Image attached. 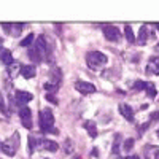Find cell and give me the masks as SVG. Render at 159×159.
Listing matches in <instances>:
<instances>
[{
  "mask_svg": "<svg viewBox=\"0 0 159 159\" xmlns=\"http://www.w3.org/2000/svg\"><path fill=\"white\" fill-rule=\"evenodd\" d=\"M126 159H140L139 156H129V157H126Z\"/></svg>",
  "mask_w": 159,
  "mask_h": 159,
  "instance_id": "cell-30",
  "label": "cell"
},
{
  "mask_svg": "<svg viewBox=\"0 0 159 159\" xmlns=\"http://www.w3.org/2000/svg\"><path fill=\"white\" fill-rule=\"evenodd\" d=\"M118 110H119V113H121V116H124L126 121H129V123L134 121V110L130 108V105H127V103H119Z\"/></svg>",
  "mask_w": 159,
  "mask_h": 159,
  "instance_id": "cell-8",
  "label": "cell"
},
{
  "mask_svg": "<svg viewBox=\"0 0 159 159\" xmlns=\"http://www.w3.org/2000/svg\"><path fill=\"white\" fill-rule=\"evenodd\" d=\"M154 51H156V52H159V43H157V45L154 46Z\"/></svg>",
  "mask_w": 159,
  "mask_h": 159,
  "instance_id": "cell-32",
  "label": "cell"
},
{
  "mask_svg": "<svg viewBox=\"0 0 159 159\" xmlns=\"http://www.w3.org/2000/svg\"><path fill=\"white\" fill-rule=\"evenodd\" d=\"M75 159H81V157H80V156H76V157H75Z\"/></svg>",
  "mask_w": 159,
  "mask_h": 159,
  "instance_id": "cell-35",
  "label": "cell"
},
{
  "mask_svg": "<svg viewBox=\"0 0 159 159\" xmlns=\"http://www.w3.org/2000/svg\"><path fill=\"white\" fill-rule=\"evenodd\" d=\"M145 91H147V96H148L150 99H154V97H156V94H157L154 83H147V86H145Z\"/></svg>",
  "mask_w": 159,
  "mask_h": 159,
  "instance_id": "cell-19",
  "label": "cell"
},
{
  "mask_svg": "<svg viewBox=\"0 0 159 159\" xmlns=\"http://www.w3.org/2000/svg\"><path fill=\"white\" fill-rule=\"evenodd\" d=\"M156 134H157V137H159V130H157V132H156Z\"/></svg>",
  "mask_w": 159,
  "mask_h": 159,
  "instance_id": "cell-36",
  "label": "cell"
},
{
  "mask_svg": "<svg viewBox=\"0 0 159 159\" xmlns=\"http://www.w3.org/2000/svg\"><path fill=\"white\" fill-rule=\"evenodd\" d=\"M124 35H126L127 42H129L130 45L137 43V38H135V35H134V30H132V27H130V25H124Z\"/></svg>",
  "mask_w": 159,
  "mask_h": 159,
  "instance_id": "cell-18",
  "label": "cell"
},
{
  "mask_svg": "<svg viewBox=\"0 0 159 159\" xmlns=\"http://www.w3.org/2000/svg\"><path fill=\"white\" fill-rule=\"evenodd\" d=\"M108 62L107 56L100 51H89L86 54V64L91 70H99L100 67H103Z\"/></svg>",
  "mask_w": 159,
  "mask_h": 159,
  "instance_id": "cell-2",
  "label": "cell"
},
{
  "mask_svg": "<svg viewBox=\"0 0 159 159\" xmlns=\"http://www.w3.org/2000/svg\"><path fill=\"white\" fill-rule=\"evenodd\" d=\"M0 111L7 113V108H5V100H3V97H2V92H0Z\"/></svg>",
  "mask_w": 159,
  "mask_h": 159,
  "instance_id": "cell-28",
  "label": "cell"
},
{
  "mask_svg": "<svg viewBox=\"0 0 159 159\" xmlns=\"http://www.w3.org/2000/svg\"><path fill=\"white\" fill-rule=\"evenodd\" d=\"M45 97H46V99H48L49 102H52V103H57V99H56L54 96H52V94H46Z\"/></svg>",
  "mask_w": 159,
  "mask_h": 159,
  "instance_id": "cell-29",
  "label": "cell"
},
{
  "mask_svg": "<svg viewBox=\"0 0 159 159\" xmlns=\"http://www.w3.org/2000/svg\"><path fill=\"white\" fill-rule=\"evenodd\" d=\"M32 99H34V96L30 94V92H27V91H16V100H18V103L25 105L27 102H30Z\"/></svg>",
  "mask_w": 159,
  "mask_h": 159,
  "instance_id": "cell-13",
  "label": "cell"
},
{
  "mask_svg": "<svg viewBox=\"0 0 159 159\" xmlns=\"http://www.w3.org/2000/svg\"><path fill=\"white\" fill-rule=\"evenodd\" d=\"M61 80H62V72H61V69H57V67L51 69V81H49V83L59 86V84H61Z\"/></svg>",
  "mask_w": 159,
  "mask_h": 159,
  "instance_id": "cell-16",
  "label": "cell"
},
{
  "mask_svg": "<svg viewBox=\"0 0 159 159\" xmlns=\"http://www.w3.org/2000/svg\"><path fill=\"white\" fill-rule=\"evenodd\" d=\"M119 142H121V137L116 135L115 137V145H113V154L115 156H118V153H119Z\"/></svg>",
  "mask_w": 159,
  "mask_h": 159,
  "instance_id": "cell-24",
  "label": "cell"
},
{
  "mask_svg": "<svg viewBox=\"0 0 159 159\" xmlns=\"http://www.w3.org/2000/svg\"><path fill=\"white\" fill-rule=\"evenodd\" d=\"M84 129L88 130V134L92 137V139H96L97 137V127H96V123L94 121H84Z\"/></svg>",
  "mask_w": 159,
  "mask_h": 159,
  "instance_id": "cell-17",
  "label": "cell"
},
{
  "mask_svg": "<svg viewBox=\"0 0 159 159\" xmlns=\"http://www.w3.org/2000/svg\"><path fill=\"white\" fill-rule=\"evenodd\" d=\"M19 73H21L24 78L30 80V78H34V76H35L37 69L34 67V65H21V70H19Z\"/></svg>",
  "mask_w": 159,
  "mask_h": 159,
  "instance_id": "cell-14",
  "label": "cell"
},
{
  "mask_svg": "<svg viewBox=\"0 0 159 159\" xmlns=\"http://www.w3.org/2000/svg\"><path fill=\"white\" fill-rule=\"evenodd\" d=\"M19 70H21V65H18V64H11V65H8V73H11V76H15L16 72H19Z\"/></svg>",
  "mask_w": 159,
  "mask_h": 159,
  "instance_id": "cell-23",
  "label": "cell"
},
{
  "mask_svg": "<svg viewBox=\"0 0 159 159\" xmlns=\"http://www.w3.org/2000/svg\"><path fill=\"white\" fill-rule=\"evenodd\" d=\"M134 139H127L124 143H123V148H124V151H130L132 148H134Z\"/></svg>",
  "mask_w": 159,
  "mask_h": 159,
  "instance_id": "cell-22",
  "label": "cell"
},
{
  "mask_svg": "<svg viewBox=\"0 0 159 159\" xmlns=\"http://www.w3.org/2000/svg\"><path fill=\"white\" fill-rule=\"evenodd\" d=\"M0 64L3 65H11L13 64V56L10 49H2L0 51Z\"/></svg>",
  "mask_w": 159,
  "mask_h": 159,
  "instance_id": "cell-15",
  "label": "cell"
},
{
  "mask_svg": "<svg viewBox=\"0 0 159 159\" xmlns=\"http://www.w3.org/2000/svg\"><path fill=\"white\" fill-rule=\"evenodd\" d=\"M145 86H147V83H145V81H140V80H137L132 88H134L135 91H145Z\"/></svg>",
  "mask_w": 159,
  "mask_h": 159,
  "instance_id": "cell-25",
  "label": "cell"
},
{
  "mask_svg": "<svg viewBox=\"0 0 159 159\" xmlns=\"http://www.w3.org/2000/svg\"><path fill=\"white\" fill-rule=\"evenodd\" d=\"M154 27H156V29H157V32H159V22H156V24H154Z\"/></svg>",
  "mask_w": 159,
  "mask_h": 159,
  "instance_id": "cell-33",
  "label": "cell"
},
{
  "mask_svg": "<svg viewBox=\"0 0 159 159\" xmlns=\"http://www.w3.org/2000/svg\"><path fill=\"white\" fill-rule=\"evenodd\" d=\"M72 140L70 139H67V140H65V153H67V154H70V153H73V148H72Z\"/></svg>",
  "mask_w": 159,
  "mask_h": 159,
  "instance_id": "cell-26",
  "label": "cell"
},
{
  "mask_svg": "<svg viewBox=\"0 0 159 159\" xmlns=\"http://www.w3.org/2000/svg\"><path fill=\"white\" fill-rule=\"evenodd\" d=\"M103 35H105V38L108 40V42H119L121 40V30H119L116 25H103Z\"/></svg>",
  "mask_w": 159,
  "mask_h": 159,
  "instance_id": "cell-5",
  "label": "cell"
},
{
  "mask_svg": "<svg viewBox=\"0 0 159 159\" xmlns=\"http://www.w3.org/2000/svg\"><path fill=\"white\" fill-rule=\"evenodd\" d=\"M34 38H35V37H34V34H29L25 38H22V42H21L19 45H21V46H29V45L34 42Z\"/></svg>",
  "mask_w": 159,
  "mask_h": 159,
  "instance_id": "cell-21",
  "label": "cell"
},
{
  "mask_svg": "<svg viewBox=\"0 0 159 159\" xmlns=\"http://www.w3.org/2000/svg\"><path fill=\"white\" fill-rule=\"evenodd\" d=\"M2 43H3V40H2V38H0V46H2Z\"/></svg>",
  "mask_w": 159,
  "mask_h": 159,
  "instance_id": "cell-34",
  "label": "cell"
},
{
  "mask_svg": "<svg viewBox=\"0 0 159 159\" xmlns=\"http://www.w3.org/2000/svg\"><path fill=\"white\" fill-rule=\"evenodd\" d=\"M43 88H45V91L48 92V94H56L57 89H59V86H57V84H52V83H49V81H48V83H45V86H43Z\"/></svg>",
  "mask_w": 159,
  "mask_h": 159,
  "instance_id": "cell-20",
  "label": "cell"
},
{
  "mask_svg": "<svg viewBox=\"0 0 159 159\" xmlns=\"http://www.w3.org/2000/svg\"><path fill=\"white\" fill-rule=\"evenodd\" d=\"M29 148H30V153H34V150L37 148V140H34V137H29Z\"/></svg>",
  "mask_w": 159,
  "mask_h": 159,
  "instance_id": "cell-27",
  "label": "cell"
},
{
  "mask_svg": "<svg viewBox=\"0 0 159 159\" xmlns=\"http://www.w3.org/2000/svg\"><path fill=\"white\" fill-rule=\"evenodd\" d=\"M46 56H48V46H46V42H45V37L40 35L37 38L34 48L29 49V59L34 61L35 64H38V62L45 61Z\"/></svg>",
  "mask_w": 159,
  "mask_h": 159,
  "instance_id": "cell-1",
  "label": "cell"
},
{
  "mask_svg": "<svg viewBox=\"0 0 159 159\" xmlns=\"http://www.w3.org/2000/svg\"><path fill=\"white\" fill-rule=\"evenodd\" d=\"M37 148H42V150H48V151H56L59 148V145L52 140H40Z\"/></svg>",
  "mask_w": 159,
  "mask_h": 159,
  "instance_id": "cell-12",
  "label": "cell"
},
{
  "mask_svg": "<svg viewBox=\"0 0 159 159\" xmlns=\"http://www.w3.org/2000/svg\"><path fill=\"white\" fill-rule=\"evenodd\" d=\"M52 126H54L52 111L49 108H43L40 111V129H42V132H56L52 129Z\"/></svg>",
  "mask_w": 159,
  "mask_h": 159,
  "instance_id": "cell-3",
  "label": "cell"
},
{
  "mask_svg": "<svg viewBox=\"0 0 159 159\" xmlns=\"http://www.w3.org/2000/svg\"><path fill=\"white\" fill-rule=\"evenodd\" d=\"M2 27L5 29L7 34L16 37V35L21 34V30H22V27H24V24H21V22H18V24H8V22H3V24H2Z\"/></svg>",
  "mask_w": 159,
  "mask_h": 159,
  "instance_id": "cell-9",
  "label": "cell"
},
{
  "mask_svg": "<svg viewBox=\"0 0 159 159\" xmlns=\"http://www.w3.org/2000/svg\"><path fill=\"white\" fill-rule=\"evenodd\" d=\"M148 38H153L151 32L148 30L147 25H142V27H140V34H139V38H137V43H139L140 46H143V45H147Z\"/></svg>",
  "mask_w": 159,
  "mask_h": 159,
  "instance_id": "cell-11",
  "label": "cell"
},
{
  "mask_svg": "<svg viewBox=\"0 0 159 159\" xmlns=\"http://www.w3.org/2000/svg\"><path fill=\"white\" fill-rule=\"evenodd\" d=\"M153 159H159V150H157V153H156V154L153 156Z\"/></svg>",
  "mask_w": 159,
  "mask_h": 159,
  "instance_id": "cell-31",
  "label": "cell"
},
{
  "mask_svg": "<svg viewBox=\"0 0 159 159\" xmlns=\"http://www.w3.org/2000/svg\"><path fill=\"white\" fill-rule=\"evenodd\" d=\"M19 119H21V124L25 129H32V111L29 107H21L19 110Z\"/></svg>",
  "mask_w": 159,
  "mask_h": 159,
  "instance_id": "cell-6",
  "label": "cell"
},
{
  "mask_svg": "<svg viewBox=\"0 0 159 159\" xmlns=\"http://www.w3.org/2000/svg\"><path fill=\"white\" fill-rule=\"evenodd\" d=\"M2 151L8 156H15L18 148H19V134L18 132H15V134L11 135V139H7L3 143H2Z\"/></svg>",
  "mask_w": 159,
  "mask_h": 159,
  "instance_id": "cell-4",
  "label": "cell"
},
{
  "mask_svg": "<svg viewBox=\"0 0 159 159\" xmlns=\"http://www.w3.org/2000/svg\"><path fill=\"white\" fill-rule=\"evenodd\" d=\"M75 89L80 92V94H94L96 92V86L91 84L88 81H81V80H78V81H75Z\"/></svg>",
  "mask_w": 159,
  "mask_h": 159,
  "instance_id": "cell-7",
  "label": "cell"
},
{
  "mask_svg": "<svg viewBox=\"0 0 159 159\" xmlns=\"http://www.w3.org/2000/svg\"><path fill=\"white\" fill-rule=\"evenodd\" d=\"M147 75H159V56H154L148 61Z\"/></svg>",
  "mask_w": 159,
  "mask_h": 159,
  "instance_id": "cell-10",
  "label": "cell"
}]
</instances>
